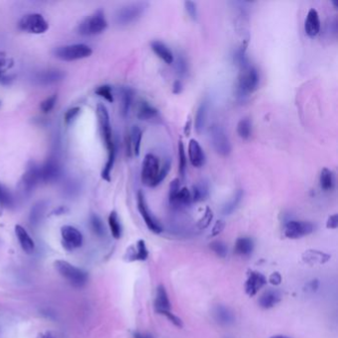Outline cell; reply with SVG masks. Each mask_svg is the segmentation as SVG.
Instances as JSON below:
<instances>
[{"label":"cell","mask_w":338,"mask_h":338,"mask_svg":"<svg viewBox=\"0 0 338 338\" xmlns=\"http://www.w3.org/2000/svg\"><path fill=\"white\" fill-rule=\"evenodd\" d=\"M97 116L99 121V132L102 138V141L105 144L108 157L107 160L115 161L116 157V147L113 140L112 129L110 124V117L106 106L102 103H99L97 106Z\"/></svg>","instance_id":"1"},{"label":"cell","mask_w":338,"mask_h":338,"mask_svg":"<svg viewBox=\"0 0 338 338\" xmlns=\"http://www.w3.org/2000/svg\"><path fill=\"white\" fill-rule=\"evenodd\" d=\"M260 77L257 69L251 64L240 68L238 84H237V96L239 99H244L248 95L254 92L259 85Z\"/></svg>","instance_id":"2"},{"label":"cell","mask_w":338,"mask_h":338,"mask_svg":"<svg viewBox=\"0 0 338 338\" xmlns=\"http://www.w3.org/2000/svg\"><path fill=\"white\" fill-rule=\"evenodd\" d=\"M57 271L59 274L74 288H83L87 283V274L84 270L76 267L71 263L63 260L55 262Z\"/></svg>","instance_id":"3"},{"label":"cell","mask_w":338,"mask_h":338,"mask_svg":"<svg viewBox=\"0 0 338 338\" xmlns=\"http://www.w3.org/2000/svg\"><path fill=\"white\" fill-rule=\"evenodd\" d=\"M149 6L148 2L137 1L122 6L116 12V22L119 25H128L138 20Z\"/></svg>","instance_id":"4"},{"label":"cell","mask_w":338,"mask_h":338,"mask_svg":"<svg viewBox=\"0 0 338 338\" xmlns=\"http://www.w3.org/2000/svg\"><path fill=\"white\" fill-rule=\"evenodd\" d=\"M107 27V21L102 10L87 16L79 25L78 31L84 36H95L102 33Z\"/></svg>","instance_id":"5"},{"label":"cell","mask_w":338,"mask_h":338,"mask_svg":"<svg viewBox=\"0 0 338 338\" xmlns=\"http://www.w3.org/2000/svg\"><path fill=\"white\" fill-rule=\"evenodd\" d=\"M92 50L85 44H73L58 47L54 51V55L59 60L65 62L78 61L91 56Z\"/></svg>","instance_id":"6"},{"label":"cell","mask_w":338,"mask_h":338,"mask_svg":"<svg viewBox=\"0 0 338 338\" xmlns=\"http://www.w3.org/2000/svg\"><path fill=\"white\" fill-rule=\"evenodd\" d=\"M160 161L154 154H147L142 164L141 181L143 184L154 187L160 173Z\"/></svg>","instance_id":"7"},{"label":"cell","mask_w":338,"mask_h":338,"mask_svg":"<svg viewBox=\"0 0 338 338\" xmlns=\"http://www.w3.org/2000/svg\"><path fill=\"white\" fill-rule=\"evenodd\" d=\"M210 137L212 147L217 154L228 156L231 152V144L223 127L213 124L210 128Z\"/></svg>","instance_id":"8"},{"label":"cell","mask_w":338,"mask_h":338,"mask_svg":"<svg viewBox=\"0 0 338 338\" xmlns=\"http://www.w3.org/2000/svg\"><path fill=\"white\" fill-rule=\"evenodd\" d=\"M18 27L20 30L30 34H43L49 29L47 20L39 13H30L24 15L19 23Z\"/></svg>","instance_id":"9"},{"label":"cell","mask_w":338,"mask_h":338,"mask_svg":"<svg viewBox=\"0 0 338 338\" xmlns=\"http://www.w3.org/2000/svg\"><path fill=\"white\" fill-rule=\"evenodd\" d=\"M314 226L309 221L290 220L286 223L284 234L290 239H298L312 233Z\"/></svg>","instance_id":"10"},{"label":"cell","mask_w":338,"mask_h":338,"mask_svg":"<svg viewBox=\"0 0 338 338\" xmlns=\"http://www.w3.org/2000/svg\"><path fill=\"white\" fill-rule=\"evenodd\" d=\"M137 206H138V211L141 214L142 218L144 220V222L146 223L147 227L155 234H160L163 232V227L159 223V221L154 217V215L151 213L145 197L143 195L142 192H138L137 194Z\"/></svg>","instance_id":"11"},{"label":"cell","mask_w":338,"mask_h":338,"mask_svg":"<svg viewBox=\"0 0 338 338\" xmlns=\"http://www.w3.org/2000/svg\"><path fill=\"white\" fill-rule=\"evenodd\" d=\"M61 235L64 247L69 251L76 250L83 245L84 236L82 232L73 226H63L61 228Z\"/></svg>","instance_id":"12"},{"label":"cell","mask_w":338,"mask_h":338,"mask_svg":"<svg viewBox=\"0 0 338 338\" xmlns=\"http://www.w3.org/2000/svg\"><path fill=\"white\" fill-rule=\"evenodd\" d=\"M61 166L56 158L48 159L43 166H40L41 182L52 183L57 181L61 176Z\"/></svg>","instance_id":"13"},{"label":"cell","mask_w":338,"mask_h":338,"mask_svg":"<svg viewBox=\"0 0 338 338\" xmlns=\"http://www.w3.org/2000/svg\"><path fill=\"white\" fill-rule=\"evenodd\" d=\"M266 284H267V279L263 274L256 271H249L244 289L248 296H254L258 294V292Z\"/></svg>","instance_id":"14"},{"label":"cell","mask_w":338,"mask_h":338,"mask_svg":"<svg viewBox=\"0 0 338 338\" xmlns=\"http://www.w3.org/2000/svg\"><path fill=\"white\" fill-rule=\"evenodd\" d=\"M22 186L26 193L32 192L35 186L41 182L40 166L35 163H31L22 177Z\"/></svg>","instance_id":"15"},{"label":"cell","mask_w":338,"mask_h":338,"mask_svg":"<svg viewBox=\"0 0 338 338\" xmlns=\"http://www.w3.org/2000/svg\"><path fill=\"white\" fill-rule=\"evenodd\" d=\"M66 77V73L61 70H56V69H51L47 71H43L39 72L35 81L41 85H54L57 83H60L63 81Z\"/></svg>","instance_id":"16"},{"label":"cell","mask_w":338,"mask_h":338,"mask_svg":"<svg viewBox=\"0 0 338 338\" xmlns=\"http://www.w3.org/2000/svg\"><path fill=\"white\" fill-rule=\"evenodd\" d=\"M189 159L195 168H200L204 165L205 154L196 139H191L189 143Z\"/></svg>","instance_id":"17"},{"label":"cell","mask_w":338,"mask_h":338,"mask_svg":"<svg viewBox=\"0 0 338 338\" xmlns=\"http://www.w3.org/2000/svg\"><path fill=\"white\" fill-rule=\"evenodd\" d=\"M15 234L22 250L25 253L32 254L35 251V242L23 226H15Z\"/></svg>","instance_id":"18"},{"label":"cell","mask_w":338,"mask_h":338,"mask_svg":"<svg viewBox=\"0 0 338 338\" xmlns=\"http://www.w3.org/2000/svg\"><path fill=\"white\" fill-rule=\"evenodd\" d=\"M149 256L148 249L146 247L145 241L139 240L135 246H131L127 249L125 259L127 261H145Z\"/></svg>","instance_id":"19"},{"label":"cell","mask_w":338,"mask_h":338,"mask_svg":"<svg viewBox=\"0 0 338 338\" xmlns=\"http://www.w3.org/2000/svg\"><path fill=\"white\" fill-rule=\"evenodd\" d=\"M154 306H155L156 311L160 314H163L166 311H171L169 296L163 285H159L157 288Z\"/></svg>","instance_id":"20"},{"label":"cell","mask_w":338,"mask_h":338,"mask_svg":"<svg viewBox=\"0 0 338 338\" xmlns=\"http://www.w3.org/2000/svg\"><path fill=\"white\" fill-rule=\"evenodd\" d=\"M305 30L310 37H315L321 31L320 15L314 8L310 9L309 13L307 15L305 22Z\"/></svg>","instance_id":"21"},{"label":"cell","mask_w":338,"mask_h":338,"mask_svg":"<svg viewBox=\"0 0 338 338\" xmlns=\"http://www.w3.org/2000/svg\"><path fill=\"white\" fill-rule=\"evenodd\" d=\"M213 317L215 322L220 325L228 326L234 324L235 316L233 312L222 305L216 306L213 310Z\"/></svg>","instance_id":"22"},{"label":"cell","mask_w":338,"mask_h":338,"mask_svg":"<svg viewBox=\"0 0 338 338\" xmlns=\"http://www.w3.org/2000/svg\"><path fill=\"white\" fill-rule=\"evenodd\" d=\"M331 256L318 250L310 249L303 253L302 259L309 265H323L330 260Z\"/></svg>","instance_id":"23"},{"label":"cell","mask_w":338,"mask_h":338,"mask_svg":"<svg viewBox=\"0 0 338 338\" xmlns=\"http://www.w3.org/2000/svg\"><path fill=\"white\" fill-rule=\"evenodd\" d=\"M151 48L156 55L159 57L161 60H163L165 63H167V64L174 63V61H175L174 54L165 43L159 41V40H154L151 42Z\"/></svg>","instance_id":"24"},{"label":"cell","mask_w":338,"mask_h":338,"mask_svg":"<svg viewBox=\"0 0 338 338\" xmlns=\"http://www.w3.org/2000/svg\"><path fill=\"white\" fill-rule=\"evenodd\" d=\"M169 202L171 206L176 209V210H180V209H183V208H186V206L191 205L192 202H193L191 191L187 187L180 189L177 196L174 197Z\"/></svg>","instance_id":"25"},{"label":"cell","mask_w":338,"mask_h":338,"mask_svg":"<svg viewBox=\"0 0 338 338\" xmlns=\"http://www.w3.org/2000/svg\"><path fill=\"white\" fill-rule=\"evenodd\" d=\"M281 301V294L277 290H268L262 296L259 297V306L264 309L269 310L274 308Z\"/></svg>","instance_id":"26"},{"label":"cell","mask_w":338,"mask_h":338,"mask_svg":"<svg viewBox=\"0 0 338 338\" xmlns=\"http://www.w3.org/2000/svg\"><path fill=\"white\" fill-rule=\"evenodd\" d=\"M254 250L253 240L249 237H240L236 240L235 247H234V252L237 254L238 256L242 257H247L251 255Z\"/></svg>","instance_id":"27"},{"label":"cell","mask_w":338,"mask_h":338,"mask_svg":"<svg viewBox=\"0 0 338 338\" xmlns=\"http://www.w3.org/2000/svg\"><path fill=\"white\" fill-rule=\"evenodd\" d=\"M128 141L134 155L139 156L142 142V130L139 127L135 125L131 128L130 134L128 136Z\"/></svg>","instance_id":"28"},{"label":"cell","mask_w":338,"mask_h":338,"mask_svg":"<svg viewBox=\"0 0 338 338\" xmlns=\"http://www.w3.org/2000/svg\"><path fill=\"white\" fill-rule=\"evenodd\" d=\"M191 194H192L193 202H199L205 200L210 195L209 183L205 181H201L197 183L193 186V192H191Z\"/></svg>","instance_id":"29"},{"label":"cell","mask_w":338,"mask_h":338,"mask_svg":"<svg viewBox=\"0 0 338 338\" xmlns=\"http://www.w3.org/2000/svg\"><path fill=\"white\" fill-rule=\"evenodd\" d=\"M208 112H209V101L203 100L198 108H197V114H196V121H195V126L196 130L198 133H200L206 122V117H208Z\"/></svg>","instance_id":"30"},{"label":"cell","mask_w":338,"mask_h":338,"mask_svg":"<svg viewBox=\"0 0 338 338\" xmlns=\"http://www.w3.org/2000/svg\"><path fill=\"white\" fill-rule=\"evenodd\" d=\"M158 116V110L148 101L142 100L138 105L137 117L141 120H150L154 119Z\"/></svg>","instance_id":"31"},{"label":"cell","mask_w":338,"mask_h":338,"mask_svg":"<svg viewBox=\"0 0 338 338\" xmlns=\"http://www.w3.org/2000/svg\"><path fill=\"white\" fill-rule=\"evenodd\" d=\"M320 183H321V187L325 192L332 191L335 186L334 173L331 170L324 168L322 170V173L320 176Z\"/></svg>","instance_id":"32"},{"label":"cell","mask_w":338,"mask_h":338,"mask_svg":"<svg viewBox=\"0 0 338 338\" xmlns=\"http://www.w3.org/2000/svg\"><path fill=\"white\" fill-rule=\"evenodd\" d=\"M120 99H121L120 111L122 116H127L133 101V90L130 87L123 86L120 90Z\"/></svg>","instance_id":"33"},{"label":"cell","mask_w":338,"mask_h":338,"mask_svg":"<svg viewBox=\"0 0 338 338\" xmlns=\"http://www.w3.org/2000/svg\"><path fill=\"white\" fill-rule=\"evenodd\" d=\"M46 212V203L45 201H39L33 205L31 209L29 220L32 226H37L40 224L43 216Z\"/></svg>","instance_id":"34"},{"label":"cell","mask_w":338,"mask_h":338,"mask_svg":"<svg viewBox=\"0 0 338 338\" xmlns=\"http://www.w3.org/2000/svg\"><path fill=\"white\" fill-rule=\"evenodd\" d=\"M14 205V197L10 190L0 183V210L10 209Z\"/></svg>","instance_id":"35"},{"label":"cell","mask_w":338,"mask_h":338,"mask_svg":"<svg viewBox=\"0 0 338 338\" xmlns=\"http://www.w3.org/2000/svg\"><path fill=\"white\" fill-rule=\"evenodd\" d=\"M243 195H244L243 191L238 190L234 194V196L232 197V198L224 204V206L222 208V213L224 215H230V214H232L233 212H235L236 209L238 208L242 198H243Z\"/></svg>","instance_id":"36"},{"label":"cell","mask_w":338,"mask_h":338,"mask_svg":"<svg viewBox=\"0 0 338 338\" xmlns=\"http://www.w3.org/2000/svg\"><path fill=\"white\" fill-rule=\"evenodd\" d=\"M108 226L110 228L111 234L115 239H119L122 234V227L118 218V214L116 212H111L108 216Z\"/></svg>","instance_id":"37"},{"label":"cell","mask_w":338,"mask_h":338,"mask_svg":"<svg viewBox=\"0 0 338 338\" xmlns=\"http://www.w3.org/2000/svg\"><path fill=\"white\" fill-rule=\"evenodd\" d=\"M252 133V123L249 118L241 119L237 124V134L240 138L246 140L249 139Z\"/></svg>","instance_id":"38"},{"label":"cell","mask_w":338,"mask_h":338,"mask_svg":"<svg viewBox=\"0 0 338 338\" xmlns=\"http://www.w3.org/2000/svg\"><path fill=\"white\" fill-rule=\"evenodd\" d=\"M186 170V156L184 151V146L182 140L179 142V173L181 177L183 178Z\"/></svg>","instance_id":"39"},{"label":"cell","mask_w":338,"mask_h":338,"mask_svg":"<svg viewBox=\"0 0 338 338\" xmlns=\"http://www.w3.org/2000/svg\"><path fill=\"white\" fill-rule=\"evenodd\" d=\"M96 93L97 96H99L100 98L107 100L108 102H113L114 101V98H113L112 87L110 85H103L99 86L96 89Z\"/></svg>","instance_id":"40"},{"label":"cell","mask_w":338,"mask_h":338,"mask_svg":"<svg viewBox=\"0 0 338 338\" xmlns=\"http://www.w3.org/2000/svg\"><path fill=\"white\" fill-rule=\"evenodd\" d=\"M211 249L215 253V255L219 258H226L228 253V248L226 243L221 241H214L210 245Z\"/></svg>","instance_id":"41"},{"label":"cell","mask_w":338,"mask_h":338,"mask_svg":"<svg viewBox=\"0 0 338 338\" xmlns=\"http://www.w3.org/2000/svg\"><path fill=\"white\" fill-rule=\"evenodd\" d=\"M90 226L93 230V232L99 235V236H102L105 232V228L102 223V220L99 218L97 214H92L90 216Z\"/></svg>","instance_id":"42"},{"label":"cell","mask_w":338,"mask_h":338,"mask_svg":"<svg viewBox=\"0 0 338 338\" xmlns=\"http://www.w3.org/2000/svg\"><path fill=\"white\" fill-rule=\"evenodd\" d=\"M57 100H58V95L57 93H54L51 97H49V98H47L45 100H43L42 102H41V105H40L41 110H42L43 112H51L54 109L55 105H56Z\"/></svg>","instance_id":"43"},{"label":"cell","mask_w":338,"mask_h":338,"mask_svg":"<svg viewBox=\"0 0 338 338\" xmlns=\"http://www.w3.org/2000/svg\"><path fill=\"white\" fill-rule=\"evenodd\" d=\"M212 218H213V212L209 206H206L202 217L197 222V227L199 229H205L208 226H210L211 224Z\"/></svg>","instance_id":"44"},{"label":"cell","mask_w":338,"mask_h":338,"mask_svg":"<svg viewBox=\"0 0 338 338\" xmlns=\"http://www.w3.org/2000/svg\"><path fill=\"white\" fill-rule=\"evenodd\" d=\"M176 70L181 77H184L187 72V70H189L187 62H186V59L183 55H178V59L176 62Z\"/></svg>","instance_id":"45"},{"label":"cell","mask_w":338,"mask_h":338,"mask_svg":"<svg viewBox=\"0 0 338 338\" xmlns=\"http://www.w3.org/2000/svg\"><path fill=\"white\" fill-rule=\"evenodd\" d=\"M170 169H171V160L170 159H166V161L164 162L163 166L161 167L160 169V173H159V176L157 178V181H156V186L158 184L163 182V180H165V178L167 177V175L169 174Z\"/></svg>","instance_id":"46"},{"label":"cell","mask_w":338,"mask_h":338,"mask_svg":"<svg viewBox=\"0 0 338 338\" xmlns=\"http://www.w3.org/2000/svg\"><path fill=\"white\" fill-rule=\"evenodd\" d=\"M184 7H185V10H186V12L189 13V15H190V17H191L193 20H197V4H196L194 1L187 0V1H184Z\"/></svg>","instance_id":"47"},{"label":"cell","mask_w":338,"mask_h":338,"mask_svg":"<svg viewBox=\"0 0 338 338\" xmlns=\"http://www.w3.org/2000/svg\"><path fill=\"white\" fill-rule=\"evenodd\" d=\"M80 112H81L80 107H72L71 109H69L67 112L65 113V117H64L65 118V123L66 124L71 123Z\"/></svg>","instance_id":"48"},{"label":"cell","mask_w":338,"mask_h":338,"mask_svg":"<svg viewBox=\"0 0 338 338\" xmlns=\"http://www.w3.org/2000/svg\"><path fill=\"white\" fill-rule=\"evenodd\" d=\"M180 189H181V184L179 179H175L172 183H170L169 201L177 196Z\"/></svg>","instance_id":"49"},{"label":"cell","mask_w":338,"mask_h":338,"mask_svg":"<svg viewBox=\"0 0 338 338\" xmlns=\"http://www.w3.org/2000/svg\"><path fill=\"white\" fill-rule=\"evenodd\" d=\"M162 315H165L168 318V321L174 324L175 326H177L179 328H182L183 327V322H182V320L179 316H177L176 314H174L172 311H166Z\"/></svg>","instance_id":"50"},{"label":"cell","mask_w":338,"mask_h":338,"mask_svg":"<svg viewBox=\"0 0 338 338\" xmlns=\"http://www.w3.org/2000/svg\"><path fill=\"white\" fill-rule=\"evenodd\" d=\"M224 227H226V222H224V220H221V219L217 220V221L215 222L214 226L212 227V236H216V235L220 234V233L223 231Z\"/></svg>","instance_id":"51"},{"label":"cell","mask_w":338,"mask_h":338,"mask_svg":"<svg viewBox=\"0 0 338 338\" xmlns=\"http://www.w3.org/2000/svg\"><path fill=\"white\" fill-rule=\"evenodd\" d=\"M318 287H320V281L314 279V280H311L310 282L307 283L305 291L308 293H314L317 291Z\"/></svg>","instance_id":"52"},{"label":"cell","mask_w":338,"mask_h":338,"mask_svg":"<svg viewBox=\"0 0 338 338\" xmlns=\"http://www.w3.org/2000/svg\"><path fill=\"white\" fill-rule=\"evenodd\" d=\"M326 227L328 229H336L338 227V214L330 215L326 221Z\"/></svg>","instance_id":"53"},{"label":"cell","mask_w":338,"mask_h":338,"mask_svg":"<svg viewBox=\"0 0 338 338\" xmlns=\"http://www.w3.org/2000/svg\"><path fill=\"white\" fill-rule=\"evenodd\" d=\"M269 282L271 283L274 286H278L282 282V276L280 273L275 272L273 274H271V276L269 277Z\"/></svg>","instance_id":"54"},{"label":"cell","mask_w":338,"mask_h":338,"mask_svg":"<svg viewBox=\"0 0 338 338\" xmlns=\"http://www.w3.org/2000/svg\"><path fill=\"white\" fill-rule=\"evenodd\" d=\"M182 91H183V83L180 80H178L173 85V93L180 95Z\"/></svg>","instance_id":"55"},{"label":"cell","mask_w":338,"mask_h":338,"mask_svg":"<svg viewBox=\"0 0 338 338\" xmlns=\"http://www.w3.org/2000/svg\"><path fill=\"white\" fill-rule=\"evenodd\" d=\"M7 59L5 58V56H3V54L0 53V77H2V72H3V70L4 68L7 66Z\"/></svg>","instance_id":"56"},{"label":"cell","mask_w":338,"mask_h":338,"mask_svg":"<svg viewBox=\"0 0 338 338\" xmlns=\"http://www.w3.org/2000/svg\"><path fill=\"white\" fill-rule=\"evenodd\" d=\"M191 125H192V120H191V118L189 117L187 120H186V122H185L184 128H183V132H184V135H185V136H190V134H191V128H192Z\"/></svg>","instance_id":"57"},{"label":"cell","mask_w":338,"mask_h":338,"mask_svg":"<svg viewBox=\"0 0 338 338\" xmlns=\"http://www.w3.org/2000/svg\"><path fill=\"white\" fill-rule=\"evenodd\" d=\"M133 338H155L150 333H143V332H134L133 333Z\"/></svg>","instance_id":"58"},{"label":"cell","mask_w":338,"mask_h":338,"mask_svg":"<svg viewBox=\"0 0 338 338\" xmlns=\"http://www.w3.org/2000/svg\"><path fill=\"white\" fill-rule=\"evenodd\" d=\"M270 338H291L288 337V336H285V335H275V336H272Z\"/></svg>","instance_id":"59"},{"label":"cell","mask_w":338,"mask_h":338,"mask_svg":"<svg viewBox=\"0 0 338 338\" xmlns=\"http://www.w3.org/2000/svg\"><path fill=\"white\" fill-rule=\"evenodd\" d=\"M332 3H333V4H334V5H335V7H336V8H337V7H338V2H337V1H332Z\"/></svg>","instance_id":"60"}]
</instances>
